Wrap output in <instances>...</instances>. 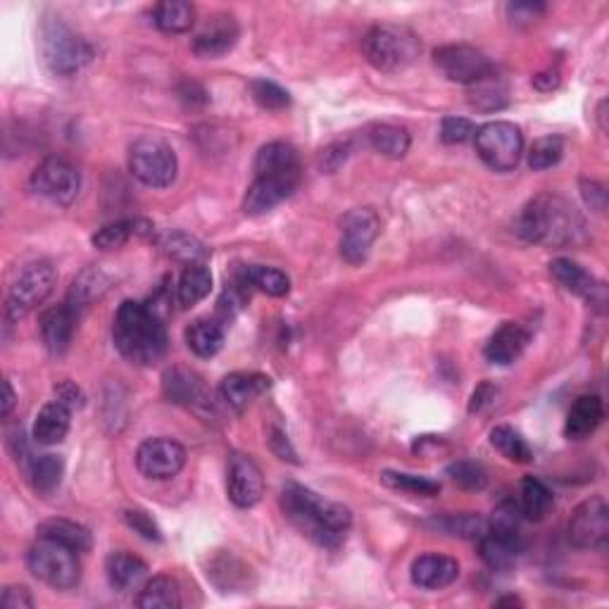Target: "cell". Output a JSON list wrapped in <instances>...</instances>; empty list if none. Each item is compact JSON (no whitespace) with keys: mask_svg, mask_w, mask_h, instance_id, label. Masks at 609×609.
I'll use <instances>...</instances> for the list:
<instances>
[{"mask_svg":"<svg viewBox=\"0 0 609 609\" xmlns=\"http://www.w3.org/2000/svg\"><path fill=\"white\" fill-rule=\"evenodd\" d=\"M281 507L295 529L326 550L341 548L353 526V514L348 507H343L341 502L324 500L322 495L298 483H288L284 488Z\"/></svg>","mask_w":609,"mask_h":609,"instance_id":"cell-1","label":"cell"},{"mask_svg":"<svg viewBox=\"0 0 609 609\" xmlns=\"http://www.w3.org/2000/svg\"><path fill=\"white\" fill-rule=\"evenodd\" d=\"M521 238L550 248L576 246L586 238V222L567 198L541 193L521 210L517 219Z\"/></svg>","mask_w":609,"mask_h":609,"instance_id":"cell-2","label":"cell"},{"mask_svg":"<svg viewBox=\"0 0 609 609\" xmlns=\"http://www.w3.org/2000/svg\"><path fill=\"white\" fill-rule=\"evenodd\" d=\"M112 338L119 353L141 367L160 362L167 353V329L162 317L153 307L136 300L119 305L112 324Z\"/></svg>","mask_w":609,"mask_h":609,"instance_id":"cell-3","label":"cell"},{"mask_svg":"<svg viewBox=\"0 0 609 609\" xmlns=\"http://www.w3.org/2000/svg\"><path fill=\"white\" fill-rule=\"evenodd\" d=\"M41 53L46 65L60 77L77 74L81 67L93 60V46L81 39L77 31L67 27L60 17L46 20L41 27Z\"/></svg>","mask_w":609,"mask_h":609,"instance_id":"cell-4","label":"cell"},{"mask_svg":"<svg viewBox=\"0 0 609 609\" xmlns=\"http://www.w3.org/2000/svg\"><path fill=\"white\" fill-rule=\"evenodd\" d=\"M77 555L79 552L67 548V545L50 541V538H39L29 548L27 564L31 574L46 586L55 590H72L81 581V562Z\"/></svg>","mask_w":609,"mask_h":609,"instance_id":"cell-5","label":"cell"},{"mask_svg":"<svg viewBox=\"0 0 609 609\" xmlns=\"http://www.w3.org/2000/svg\"><path fill=\"white\" fill-rule=\"evenodd\" d=\"M419 39L398 24H376L364 39V53L376 69L400 72L419 58Z\"/></svg>","mask_w":609,"mask_h":609,"instance_id":"cell-6","label":"cell"},{"mask_svg":"<svg viewBox=\"0 0 609 609\" xmlns=\"http://www.w3.org/2000/svg\"><path fill=\"white\" fill-rule=\"evenodd\" d=\"M129 169L141 184L167 188L177 179L179 162L169 143L155 136H143L129 148Z\"/></svg>","mask_w":609,"mask_h":609,"instance_id":"cell-7","label":"cell"},{"mask_svg":"<svg viewBox=\"0 0 609 609\" xmlns=\"http://www.w3.org/2000/svg\"><path fill=\"white\" fill-rule=\"evenodd\" d=\"M476 153L493 172H512L524 155V136L512 122H488L474 134Z\"/></svg>","mask_w":609,"mask_h":609,"instance_id":"cell-8","label":"cell"},{"mask_svg":"<svg viewBox=\"0 0 609 609\" xmlns=\"http://www.w3.org/2000/svg\"><path fill=\"white\" fill-rule=\"evenodd\" d=\"M55 284H58V272H55V267L50 265V262H31L29 267H24L22 274L17 276V281L10 288V322H20L31 310H36L41 303H46L48 295L55 291Z\"/></svg>","mask_w":609,"mask_h":609,"instance_id":"cell-9","label":"cell"},{"mask_svg":"<svg viewBox=\"0 0 609 609\" xmlns=\"http://www.w3.org/2000/svg\"><path fill=\"white\" fill-rule=\"evenodd\" d=\"M433 62L441 69L445 79L464 86H474L495 74L493 62L488 60L481 50H476L474 46H464V43L438 48L436 53H433Z\"/></svg>","mask_w":609,"mask_h":609,"instance_id":"cell-10","label":"cell"},{"mask_svg":"<svg viewBox=\"0 0 609 609\" xmlns=\"http://www.w3.org/2000/svg\"><path fill=\"white\" fill-rule=\"evenodd\" d=\"M31 191L55 205H72L79 196L81 177L77 167L62 158H46L31 174Z\"/></svg>","mask_w":609,"mask_h":609,"instance_id":"cell-11","label":"cell"},{"mask_svg":"<svg viewBox=\"0 0 609 609\" xmlns=\"http://www.w3.org/2000/svg\"><path fill=\"white\" fill-rule=\"evenodd\" d=\"M569 541L579 550H602L609 541V507L605 498L583 500L569 519Z\"/></svg>","mask_w":609,"mask_h":609,"instance_id":"cell-12","label":"cell"},{"mask_svg":"<svg viewBox=\"0 0 609 609\" xmlns=\"http://www.w3.org/2000/svg\"><path fill=\"white\" fill-rule=\"evenodd\" d=\"M381 231V219L372 207H355L341 219V257L348 265H360L367 260L376 236Z\"/></svg>","mask_w":609,"mask_h":609,"instance_id":"cell-13","label":"cell"},{"mask_svg":"<svg viewBox=\"0 0 609 609\" xmlns=\"http://www.w3.org/2000/svg\"><path fill=\"white\" fill-rule=\"evenodd\" d=\"M186 464V448L172 438H148L138 445L136 467L146 479H174Z\"/></svg>","mask_w":609,"mask_h":609,"instance_id":"cell-14","label":"cell"},{"mask_svg":"<svg viewBox=\"0 0 609 609\" xmlns=\"http://www.w3.org/2000/svg\"><path fill=\"white\" fill-rule=\"evenodd\" d=\"M226 493L236 507H253L260 502L265 493V481H262L260 467L248 455H241V452L231 455L229 472H226Z\"/></svg>","mask_w":609,"mask_h":609,"instance_id":"cell-15","label":"cell"},{"mask_svg":"<svg viewBox=\"0 0 609 609\" xmlns=\"http://www.w3.org/2000/svg\"><path fill=\"white\" fill-rule=\"evenodd\" d=\"M162 388L172 403L188 410H210V391L203 376L186 367H172L162 376Z\"/></svg>","mask_w":609,"mask_h":609,"instance_id":"cell-16","label":"cell"},{"mask_svg":"<svg viewBox=\"0 0 609 609\" xmlns=\"http://www.w3.org/2000/svg\"><path fill=\"white\" fill-rule=\"evenodd\" d=\"M300 186V179L291 177H255L253 184L248 186L246 198H243V210L246 215H267L269 210H274L276 205L284 203L286 198H291L295 188Z\"/></svg>","mask_w":609,"mask_h":609,"instance_id":"cell-17","label":"cell"},{"mask_svg":"<svg viewBox=\"0 0 609 609\" xmlns=\"http://www.w3.org/2000/svg\"><path fill=\"white\" fill-rule=\"evenodd\" d=\"M550 274L555 276L557 284L567 288L569 293L581 295V298H586L588 303H593V305H605V300H607L605 286H602L595 276H590L581 265H576V262L567 260V257L552 260Z\"/></svg>","mask_w":609,"mask_h":609,"instance_id":"cell-18","label":"cell"},{"mask_svg":"<svg viewBox=\"0 0 609 609\" xmlns=\"http://www.w3.org/2000/svg\"><path fill=\"white\" fill-rule=\"evenodd\" d=\"M238 27L234 17L217 15L200 29V34L193 39V53L198 58H222L236 46Z\"/></svg>","mask_w":609,"mask_h":609,"instance_id":"cell-19","label":"cell"},{"mask_svg":"<svg viewBox=\"0 0 609 609\" xmlns=\"http://www.w3.org/2000/svg\"><path fill=\"white\" fill-rule=\"evenodd\" d=\"M105 571H108L110 586L122 595L136 593V590H141L148 581L146 562L124 550L112 552L108 562H105Z\"/></svg>","mask_w":609,"mask_h":609,"instance_id":"cell-20","label":"cell"},{"mask_svg":"<svg viewBox=\"0 0 609 609\" xmlns=\"http://www.w3.org/2000/svg\"><path fill=\"white\" fill-rule=\"evenodd\" d=\"M79 315L67 303L50 307L41 315V338L43 345L53 355H62L72 343L74 329H77Z\"/></svg>","mask_w":609,"mask_h":609,"instance_id":"cell-21","label":"cell"},{"mask_svg":"<svg viewBox=\"0 0 609 609\" xmlns=\"http://www.w3.org/2000/svg\"><path fill=\"white\" fill-rule=\"evenodd\" d=\"M460 576V564L448 555H422L412 564L414 586L426 590L448 588Z\"/></svg>","mask_w":609,"mask_h":609,"instance_id":"cell-22","label":"cell"},{"mask_svg":"<svg viewBox=\"0 0 609 609\" xmlns=\"http://www.w3.org/2000/svg\"><path fill=\"white\" fill-rule=\"evenodd\" d=\"M272 381L262 374L253 372H236L229 374L219 386V395H222L224 405L231 407L234 412H243L253 400L260 398L267 391Z\"/></svg>","mask_w":609,"mask_h":609,"instance_id":"cell-23","label":"cell"},{"mask_svg":"<svg viewBox=\"0 0 609 609\" xmlns=\"http://www.w3.org/2000/svg\"><path fill=\"white\" fill-rule=\"evenodd\" d=\"M526 345H529V331H526L524 326L507 322L491 336V341L486 343L483 355H486V360L491 364L505 367V364L519 360L521 353L526 350Z\"/></svg>","mask_w":609,"mask_h":609,"instance_id":"cell-24","label":"cell"},{"mask_svg":"<svg viewBox=\"0 0 609 609\" xmlns=\"http://www.w3.org/2000/svg\"><path fill=\"white\" fill-rule=\"evenodd\" d=\"M291 177L300 179V160L298 153L288 143L274 141L260 148L255 158V177Z\"/></svg>","mask_w":609,"mask_h":609,"instance_id":"cell-25","label":"cell"},{"mask_svg":"<svg viewBox=\"0 0 609 609\" xmlns=\"http://www.w3.org/2000/svg\"><path fill=\"white\" fill-rule=\"evenodd\" d=\"M602 417H605V407L598 395H581L576 403L571 405L567 414V426H564V436L569 441H583L590 433L598 429Z\"/></svg>","mask_w":609,"mask_h":609,"instance_id":"cell-26","label":"cell"},{"mask_svg":"<svg viewBox=\"0 0 609 609\" xmlns=\"http://www.w3.org/2000/svg\"><path fill=\"white\" fill-rule=\"evenodd\" d=\"M250 569L231 552H219L212 557L210 567H207V579L222 590V593H234V590H246Z\"/></svg>","mask_w":609,"mask_h":609,"instance_id":"cell-27","label":"cell"},{"mask_svg":"<svg viewBox=\"0 0 609 609\" xmlns=\"http://www.w3.org/2000/svg\"><path fill=\"white\" fill-rule=\"evenodd\" d=\"M69 419H72V410L58 403V400L43 405L34 422L36 443L58 445L65 441V436L69 433Z\"/></svg>","mask_w":609,"mask_h":609,"instance_id":"cell-28","label":"cell"},{"mask_svg":"<svg viewBox=\"0 0 609 609\" xmlns=\"http://www.w3.org/2000/svg\"><path fill=\"white\" fill-rule=\"evenodd\" d=\"M36 533H39V538H50V541L67 545V548H72L74 552H89L93 548L89 529H84L77 521L46 519L41 521Z\"/></svg>","mask_w":609,"mask_h":609,"instance_id":"cell-29","label":"cell"},{"mask_svg":"<svg viewBox=\"0 0 609 609\" xmlns=\"http://www.w3.org/2000/svg\"><path fill=\"white\" fill-rule=\"evenodd\" d=\"M186 345L193 355L215 357L224 345V324L219 319H196L186 329Z\"/></svg>","mask_w":609,"mask_h":609,"instance_id":"cell-30","label":"cell"},{"mask_svg":"<svg viewBox=\"0 0 609 609\" xmlns=\"http://www.w3.org/2000/svg\"><path fill=\"white\" fill-rule=\"evenodd\" d=\"M108 284V276L100 272V269H84V272L79 274V279L72 284V291L67 295V305L72 307L77 315H81L86 307H91L96 300L103 298V293L108 291Z\"/></svg>","mask_w":609,"mask_h":609,"instance_id":"cell-31","label":"cell"},{"mask_svg":"<svg viewBox=\"0 0 609 609\" xmlns=\"http://www.w3.org/2000/svg\"><path fill=\"white\" fill-rule=\"evenodd\" d=\"M136 605L141 609H179L181 590L172 576H155L146 581V586L138 590Z\"/></svg>","mask_w":609,"mask_h":609,"instance_id":"cell-32","label":"cell"},{"mask_svg":"<svg viewBox=\"0 0 609 609\" xmlns=\"http://www.w3.org/2000/svg\"><path fill=\"white\" fill-rule=\"evenodd\" d=\"M552 505H555V500H552L550 488L545 486L541 479H536V476H526V479L521 481L519 512L524 514L526 519L543 521L550 514Z\"/></svg>","mask_w":609,"mask_h":609,"instance_id":"cell-33","label":"cell"},{"mask_svg":"<svg viewBox=\"0 0 609 609\" xmlns=\"http://www.w3.org/2000/svg\"><path fill=\"white\" fill-rule=\"evenodd\" d=\"M153 17L158 29L167 34H184L196 22V10L186 0H165V3L155 5Z\"/></svg>","mask_w":609,"mask_h":609,"instance_id":"cell-34","label":"cell"},{"mask_svg":"<svg viewBox=\"0 0 609 609\" xmlns=\"http://www.w3.org/2000/svg\"><path fill=\"white\" fill-rule=\"evenodd\" d=\"M65 476V462L58 455H41L31 462L29 481L39 495H53Z\"/></svg>","mask_w":609,"mask_h":609,"instance_id":"cell-35","label":"cell"},{"mask_svg":"<svg viewBox=\"0 0 609 609\" xmlns=\"http://www.w3.org/2000/svg\"><path fill=\"white\" fill-rule=\"evenodd\" d=\"M212 288V274L205 265H188L179 276L177 298L181 307H193L207 298Z\"/></svg>","mask_w":609,"mask_h":609,"instance_id":"cell-36","label":"cell"},{"mask_svg":"<svg viewBox=\"0 0 609 609\" xmlns=\"http://www.w3.org/2000/svg\"><path fill=\"white\" fill-rule=\"evenodd\" d=\"M491 445L495 450L500 452L505 460L517 462V464H529L533 460V450L531 445L526 443V438L521 436L517 429H512V426L502 424L495 426L491 431Z\"/></svg>","mask_w":609,"mask_h":609,"instance_id":"cell-37","label":"cell"},{"mask_svg":"<svg viewBox=\"0 0 609 609\" xmlns=\"http://www.w3.org/2000/svg\"><path fill=\"white\" fill-rule=\"evenodd\" d=\"M369 143L376 153L386 155V158H405L407 150H410V134L403 127H393V124H376L369 131Z\"/></svg>","mask_w":609,"mask_h":609,"instance_id":"cell-38","label":"cell"},{"mask_svg":"<svg viewBox=\"0 0 609 609\" xmlns=\"http://www.w3.org/2000/svg\"><path fill=\"white\" fill-rule=\"evenodd\" d=\"M241 276L250 288L272 295V298H284V295L291 291V281H288V276L281 272V269L255 265L243 269Z\"/></svg>","mask_w":609,"mask_h":609,"instance_id":"cell-39","label":"cell"},{"mask_svg":"<svg viewBox=\"0 0 609 609\" xmlns=\"http://www.w3.org/2000/svg\"><path fill=\"white\" fill-rule=\"evenodd\" d=\"M160 246L165 248V253L174 260L186 262V265H203V260L207 257V250L200 241H196L193 236L181 234V231H169V234L162 236Z\"/></svg>","mask_w":609,"mask_h":609,"instance_id":"cell-40","label":"cell"},{"mask_svg":"<svg viewBox=\"0 0 609 609\" xmlns=\"http://www.w3.org/2000/svg\"><path fill=\"white\" fill-rule=\"evenodd\" d=\"M469 103L472 108L481 112H493L500 110L507 105V86L500 84L498 77L491 74L488 79L479 81V84L472 86V93H469Z\"/></svg>","mask_w":609,"mask_h":609,"instance_id":"cell-41","label":"cell"},{"mask_svg":"<svg viewBox=\"0 0 609 609\" xmlns=\"http://www.w3.org/2000/svg\"><path fill=\"white\" fill-rule=\"evenodd\" d=\"M381 483L393 491H403L410 495H422V498H433L441 493V483L426 479V476L417 474H403V472H384L381 474Z\"/></svg>","mask_w":609,"mask_h":609,"instance_id":"cell-42","label":"cell"},{"mask_svg":"<svg viewBox=\"0 0 609 609\" xmlns=\"http://www.w3.org/2000/svg\"><path fill=\"white\" fill-rule=\"evenodd\" d=\"M436 526L450 536L476 538V541L488 531V521L481 519L479 514H448V517L436 519Z\"/></svg>","mask_w":609,"mask_h":609,"instance_id":"cell-43","label":"cell"},{"mask_svg":"<svg viewBox=\"0 0 609 609\" xmlns=\"http://www.w3.org/2000/svg\"><path fill=\"white\" fill-rule=\"evenodd\" d=\"M564 143L560 136H543L533 143L529 150V167L533 172H543V169L555 167L562 160Z\"/></svg>","mask_w":609,"mask_h":609,"instance_id":"cell-44","label":"cell"},{"mask_svg":"<svg viewBox=\"0 0 609 609\" xmlns=\"http://www.w3.org/2000/svg\"><path fill=\"white\" fill-rule=\"evenodd\" d=\"M141 222H112L105 224L98 234H93V246L100 250H117L129 241L134 234H143Z\"/></svg>","mask_w":609,"mask_h":609,"instance_id":"cell-45","label":"cell"},{"mask_svg":"<svg viewBox=\"0 0 609 609\" xmlns=\"http://www.w3.org/2000/svg\"><path fill=\"white\" fill-rule=\"evenodd\" d=\"M448 476L457 483V486L464 488V491H483V488L488 486L486 469H483L481 464L469 460H460L452 464L448 469Z\"/></svg>","mask_w":609,"mask_h":609,"instance_id":"cell-46","label":"cell"},{"mask_svg":"<svg viewBox=\"0 0 609 609\" xmlns=\"http://www.w3.org/2000/svg\"><path fill=\"white\" fill-rule=\"evenodd\" d=\"M250 91H253V98L265 110H284L291 105V96H288V91L281 89V86L274 84V81L255 79L253 84H250Z\"/></svg>","mask_w":609,"mask_h":609,"instance_id":"cell-47","label":"cell"},{"mask_svg":"<svg viewBox=\"0 0 609 609\" xmlns=\"http://www.w3.org/2000/svg\"><path fill=\"white\" fill-rule=\"evenodd\" d=\"M476 127L474 122L464 117H445L441 124V141L448 146H457V143H467L469 138H474Z\"/></svg>","mask_w":609,"mask_h":609,"instance_id":"cell-48","label":"cell"},{"mask_svg":"<svg viewBox=\"0 0 609 609\" xmlns=\"http://www.w3.org/2000/svg\"><path fill=\"white\" fill-rule=\"evenodd\" d=\"M124 521L134 529L136 533H141L143 538H148V541H162V533L158 529V524H155L153 519L148 517L143 510H129L124 512Z\"/></svg>","mask_w":609,"mask_h":609,"instance_id":"cell-49","label":"cell"},{"mask_svg":"<svg viewBox=\"0 0 609 609\" xmlns=\"http://www.w3.org/2000/svg\"><path fill=\"white\" fill-rule=\"evenodd\" d=\"M55 395H58V403L69 407V410H81L86 400L81 388L77 384H72V381H60V384L55 386Z\"/></svg>","mask_w":609,"mask_h":609,"instance_id":"cell-50","label":"cell"},{"mask_svg":"<svg viewBox=\"0 0 609 609\" xmlns=\"http://www.w3.org/2000/svg\"><path fill=\"white\" fill-rule=\"evenodd\" d=\"M3 607L5 609H31L34 607V598H31L29 588L10 586L3 590Z\"/></svg>","mask_w":609,"mask_h":609,"instance_id":"cell-51","label":"cell"},{"mask_svg":"<svg viewBox=\"0 0 609 609\" xmlns=\"http://www.w3.org/2000/svg\"><path fill=\"white\" fill-rule=\"evenodd\" d=\"M581 188H583V198H586L590 210L600 212V215H602V212H605V207H607L605 186L598 184V181H581Z\"/></svg>","mask_w":609,"mask_h":609,"instance_id":"cell-52","label":"cell"},{"mask_svg":"<svg viewBox=\"0 0 609 609\" xmlns=\"http://www.w3.org/2000/svg\"><path fill=\"white\" fill-rule=\"evenodd\" d=\"M269 443H272V450L276 452V455L281 457V460H288V462H298L295 460V450L291 448V443H288L286 433L284 431H272V438H269Z\"/></svg>","mask_w":609,"mask_h":609,"instance_id":"cell-53","label":"cell"},{"mask_svg":"<svg viewBox=\"0 0 609 609\" xmlns=\"http://www.w3.org/2000/svg\"><path fill=\"white\" fill-rule=\"evenodd\" d=\"M493 398H495V388H493V386H488V384H481V386H479V391L474 393L472 405H469V412H479V410H483V407H486L488 403H491Z\"/></svg>","mask_w":609,"mask_h":609,"instance_id":"cell-54","label":"cell"},{"mask_svg":"<svg viewBox=\"0 0 609 609\" xmlns=\"http://www.w3.org/2000/svg\"><path fill=\"white\" fill-rule=\"evenodd\" d=\"M545 8L543 5H531V3H514L510 5L512 17H517V20H533L536 15H541Z\"/></svg>","mask_w":609,"mask_h":609,"instance_id":"cell-55","label":"cell"},{"mask_svg":"<svg viewBox=\"0 0 609 609\" xmlns=\"http://www.w3.org/2000/svg\"><path fill=\"white\" fill-rule=\"evenodd\" d=\"M12 405H15V391H12L10 381H5V400H3V417H8L12 412Z\"/></svg>","mask_w":609,"mask_h":609,"instance_id":"cell-56","label":"cell"},{"mask_svg":"<svg viewBox=\"0 0 609 609\" xmlns=\"http://www.w3.org/2000/svg\"><path fill=\"white\" fill-rule=\"evenodd\" d=\"M495 605H521V602L517 598H505V600H498Z\"/></svg>","mask_w":609,"mask_h":609,"instance_id":"cell-57","label":"cell"}]
</instances>
